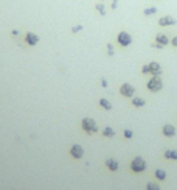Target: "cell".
<instances>
[{
  "instance_id": "obj_4",
  "label": "cell",
  "mask_w": 177,
  "mask_h": 190,
  "mask_svg": "<svg viewBox=\"0 0 177 190\" xmlns=\"http://www.w3.org/2000/svg\"><path fill=\"white\" fill-rule=\"evenodd\" d=\"M120 94L123 95V97H127V98H132L134 94H135V87L129 83H124L123 86L120 87Z\"/></svg>"
},
{
  "instance_id": "obj_11",
  "label": "cell",
  "mask_w": 177,
  "mask_h": 190,
  "mask_svg": "<svg viewBox=\"0 0 177 190\" xmlns=\"http://www.w3.org/2000/svg\"><path fill=\"white\" fill-rule=\"evenodd\" d=\"M155 42H159V44H162L163 47H166V45L169 44V39H168L166 35H163V33H159V35L155 36Z\"/></svg>"
},
{
  "instance_id": "obj_27",
  "label": "cell",
  "mask_w": 177,
  "mask_h": 190,
  "mask_svg": "<svg viewBox=\"0 0 177 190\" xmlns=\"http://www.w3.org/2000/svg\"><path fill=\"white\" fill-rule=\"evenodd\" d=\"M171 44H173L174 47H177V36H176V38H173V41H171Z\"/></svg>"
},
{
  "instance_id": "obj_20",
  "label": "cell",
  "mask_w": 177,
  "mask_h": 190,
  "mask_svg": "<svg viewBox=\"0 0 177 190\" xmlns=\"http://www.w3.org/2000/svg\"><path fill=\"white\" fill-rule=\"evenodd\" d=\"M97 10L99 11V14H101V16H104V14H106V10H104V5H103V3H98V5H97Z\"/></svg>"
},
{
  "instance_id": "obj_25",
  "label": "cell",
  "mask_w": 177,
  "mask_h": 190,
  "mask_svg": "<svg viewBox=\"0 0 177 190\" xmlns=\"http://www.w3.org/2000/svg\"><path fill=\"white\" fill-rule=\"evenodd\" d=\"M152 47H155V49H163V45H162V44H159V42H154V44H152Z\"/></svg>"
},
{
  "instance_id": "obj_16",
  "label": "cell",
  "mask_w": 177,
  "mask_h": 190,
  "mask_svg": "<svg viewBox=\"0 0 177 190\" xmlns=\"http://www.w3.org/2000/svg\"><path fill=\"white\" fill-rule=\"evenodd\" d=\"M155 178L160 179V181H165L166 179V173L163 170H155Z\"/></svg>"
},
{
  "instance_id": "obj_10",
  "label": "cell",
  "mask_w": 177,
  "mask_h": 190,
  "mask_svg": "<svg viewBox=\"0 0 177 190\" xmlns=\"http://www.w3.org/2000/svg\"><path fill=\"white\" fill-rule=\"evenodd\" d=\"M25 41H26L30 45H36V44L39 42V36L34 35V33H28V35L25 36Z\"/></svg>"
},
{
  "instance_id": "obj_8",
  "label": "cell",
  "mask_w": 177,
  "mask_h": 190,
  "mask_svg": "<svg viewBox=\"0 0 177 190\" xmlns=\"http://www.w3.org/2000/svg\"><path fill=\"white\" fill-rule=\"evenodd\" d=\"M70 153H72L73 158L79 159V158H83L84 150H83V147H81V145H73V147H72V150H70Z\"/></svg>"
},
{
  "instance_id": "obj_23",
  "label": "cell",
  "mask_w": 177,
  "mask_h": 190,
  "mask_svg": "<svg viewBox=\"0 0 177 190\" xmlns=\"http://www.w3.org/2000/svg\"><path fill=\"white\" fill-rule=\"evenodd\" d=\"M79 30H83V27H81V25H76V27H73V28H72L73 33H78Z\"/></svg>"
},
{
  "instance_id": "obj_3",
  "label": "cell",
  "mask_w": 177,
  "mask_h": 190,
  "mask_svg": "<svg viewBox=\"0 0 177 190\" xmlns=\"http://www.w3.org/2000/svg\"><path fill=\"white\" fill-rule=\"evenodd\" d=\"M162 87H163V83H162L160 77H154L152 80L148 81V89L151 91V92H159Z\"/></svg>"
},
{
  "instance_id": "obj_22",
  "label": "cell",
  "mask_w": 177,
  "mask_h": 190,
  "mask_svg": "<svg viewBox=\"0 0 177 190\" xmlns=\"http://www.w3.org/2000/svg\"><path fill=\"white\" fill-rule=\"evenodd\" d=\"M124 137H126V139H131V137H132V131L126 130V131H124Z\"/></svg>"
},
{
  "instance_id": "obj_14",
  "label": "cell",
  "mask_w": 177,
  "mask_h": 190,
  "mask_svg": "<svg viewBox=\"0 0 177 190\" xmlns=\"http://www.w3.org/2000/svg\"><path fill=\"white\" fill-rule=\"evenodd\" d=\"M132 105H134V106H137V108L145 106V100H143L141 97H132Z\"/></svg>"
},
{
  "instance_id": "obj_7",
  "label": "cell",
  "mask_w": 177,
  "mask_h": 190,
  "mask_svg": "<svg viewBox=\"0 0 177 190\" xmlns=\"http://www.w3.org/2000/svg\"><path fill=\"white\" fill-rule=\"evenodd\" d=\"M149 73H152L154 77H160L162 75V69L159 63H149Z\"/></svg>"
},
{
  "instance_id": "obj_5",
  "label": "cell",
  "mask_w": 177,
  "mask_h": 190,
  "mask_svg": "<svg viewBox=\"0 0 177 190\" xmlns=\"http://www.w3.org/2000/svg\"><path fill=\"white\" fill-rule=\"evenodd\" d=\"M117 41H118V44H120V45L127 47V45H131V42H132V38H131V35H129V33H126V31H121L120 35H118V38H117Z\"/></svg>"
},
{
  "instance_id": "obj_12",
  "label": "cell",
  "mask_w": 177,
  "mask_h": 190,
  "mask_svg": "<svg viewBox=\"0 0 177 190\" xmlns=\"http://www.w3.org/2000/svg\"><path fill=\"white\" fill-rule=\"evenodd\" d=\"M106 165L109 170H112V172H117L118 170V162L115 161V159H107L106 161Z\"/></svg>"
},
{
  "instance_id": "obj_19",
  "label": "cell",
  "mask_w": 177,
  "mask_h": 190,
  "mask_svg": "<svg viewBox=\"0 0 177 190\" xmlns=\"http://www.w3.org/2000/svg\"><path fill=\"white\" fill-rule=\"evenodd\" d=\"M146 190H160V186L155 184V182H149L146 186Z\"/></svg>"
},
{
  "instance_id": "obj_21",
  "label": "cell",
  "mask_w": 177,
  "mask_h": 190,
  "mask_svg": "<svg viewBox=\"0 0 177 190\" xmlns=\"http://www.w3.org/2000/svg\"><path fill=\"white\" fill-rule=\"evenodd\" d=\"M141 73H149V66L148 64L141 67Z\"/></svg>"
},
{
  "instance_id": "obj_2",
  "label": "cell",
  "mask_w": 177,
  "mask_h": 190,
  "mask_svg": "<svg viewBox=\"0 0 177 190\" xmlns=\"http://www.w3.org/2000/svg\"><path fill=\"white\" fill-rule=\"evenodd\" d=\"M83 130L87 131V133H97L98 131V125H97V122H95L93 119H83Z\"/></svg>"
},
{
  "instance_id": "obj_18",
  "label": "cell",
  "mask_w": 177,
  "mask_h": 190,
  "mask_svg": "<svg viewBox=\"0 0 177 190\" xmlns=\"http://www.w3.org/2000/svg\"><path fill=\"white\" fill-rule=\"evenodd\" d=\"M143 13H145V16H152V14L157 13V8H155V6H151V8H146Z\"/></svg>"
},
{
  "instance_id": "obj_24",
  "label": "cell",
  "mask_w": 177,
  "mask_h": 190,
  "mask_svg": "<svg viewBox=\"0 0 177 190\" xmlns=\"http://www.w3.org/2000/svg\"><path fill=\"white\" fill-rule=\"evenodd\" d=\"M107 52H109V55H110V56L113 55V47H112L110 44H109V45H107Z\"/></svg>"
},
{
  "instance_id": "obj_13",
  "label": "cell",
  "mask_w": 177,
  "mask_h": 190,
  "mask_svg": "<svg viewBox=\"0 0 177 190\" xmlns=\"http://www.w3.org/2000/svg\"><path fill=\"white\" fill-rule=\"evenodd\" d=\"M165 158H166V159L177 161V150H166V151H165Z\"/></svg>"
},
{
  "instance_id": "obj_17",
  "label": "cell",
  "mask_w": 177,
  "mask_h": 190,
  "mask_svg": "<svg viewBox=\"0 0 177 190\" xmlns=\"http://www.w3.org/2000/svg\"><path fill=\"white\" fill-rule=\"evenodd\" d=\"M103 134L106 136V137H113V136H115V131L112 130V128H104V131H103Z\"/></svg>"
},
{
  "instance_id": "obj_15",
  "label": "cell",
  "mask_w": 177,
  "mask_h": 190,
  "mask_svg": "<svg viewBox=\"0 0 177 190\" xmlns=\"http://www.w3.org/2000/svg\"><path fill=\"white\" fill-rule=\"evenodd\" d=\"M99 105L103 106L104 109H107V111H110V109H112V105L109 103V101H107L106 98H101V100H99Z\"/></svg>"
},
{
  "instance_id": "obj_9",
  "label": "cell",
  "mask_w": 177,
  "mask_h": 190,
  "mask_svg": "<svg viewBox=\"0 0 177 190\" xmlns=\"http://www.w3.org/2000/svg\"><path fill=\"white\" fill-rule=\"evenodd\" d=\"M163 134H165L166 136V137H173V136H176V128L173 126V125H165V126H163Z\"/></svg>"
},
{
  "instance_id": "obj_6",
  "label": "cell",
  "mask_w": 177,
  "mask_h": 190,
  "mask_svg": "<svg viewBox=\"0 0 177 190\" xmlns=\"http://www.w3.org/2000/svg\"><path fill=\"white\" fill-rule=\"evenodd\" d=\"M177 20L173 17V16H163L159 19V25L160 27H168V25H176Z\"/></svg>"
},
{
  "instance_id": "obj_26",
  "label": "cell",
  "mask_w": 177,
  "mask_h": 190,
  "mask_svg": "<svg viewBox=\"0 0 177 190\" xmlns=\"http://www.w3.org/2000/svg\"><path fill=\"white\" fill-rule=\"evenodd\" d=\"M117 5H118V0H113V2H112V10L117 8Z\"/></svg>"
},
{
  "instance_id": "obj_1",
  "label": "cell",
  "mask_w": 177,
  "mask_h": 190,
  "mask_svg": "<svg viewBox=\"0 0 177 190\" xmlns=\"http://www.w3.org/2000/svg\"><path fill=\"white\" fill-rule=\"evenodd\" d=\"M131 168H132V172H135V173L145 172V170H146V162H145V159L135 158V159L131 162Z\"/></svg>"
}]
</instances>
